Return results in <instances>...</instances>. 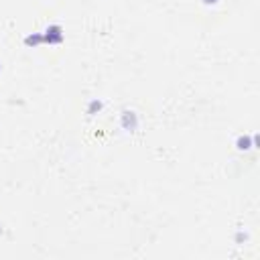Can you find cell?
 <instances>
[{
	"mask_svg": "<svg viewBox=\"0 0 260 260\" xmlns=\"http://www.w3.org/2000/svg\"><path fill=\"white\" fill-rule=\"evenodd\" d=\"M205 2H207V4H209V2H215V0H205Z\"/></svg>",
	"mask_w": 260,
	"mask_h": 260,
	"instance_id": "7a4b0ae2",
	"label": "cell"
},
{
	"mask_svg": "<svg viewBox=\"0 0 260 260\" xmlns=\"http://www.w3.org/2000/svg\"><path fill=\"white\" fill-rule=\"evenodd\" d=\"M238 144H240V148H248V136H246V138H240V140H238Z\"/></svg>",
	"mask_w": 260,
	"mask_h": 260,
	"instance_id": "6da1fadb",
	"label": "cell"
}]
</instances>
